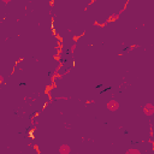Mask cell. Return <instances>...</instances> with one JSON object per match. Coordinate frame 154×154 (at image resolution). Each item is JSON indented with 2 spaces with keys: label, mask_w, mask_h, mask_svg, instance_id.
I'll list each match as a JSON object with an SVG mask.
<instances>
[{
  "label": "cell",
  "mask_w": 154,
  "mask_h": 154,
  "mask_svg": "<svg viewBox=\"0 0 154 154\" xmlns=\"http://www.w3.org/2000/svg\"><path fill=\"white\" fill-rule=\"evenodd\" d=\"M106 107H107L108 111H111V112H116V111L119 108V102L116 101V100H109V101L106 103Z\"/></svg>",
  "instance_id": "6da1fadb"
},
{
  "label": "cell",
  "mask_w": 154,
  "mask_h": 154,
  "mask_svg": "<svg viewBox=\"0 0 154 154\" xmlns=\"http://www.w3.org/2000/svg\"><path fill=\"white\" fill-rule=\"evenodd\" d=\"M143 112L147 114V116H152L154 113V106L152 103H147L144 107H143Z\"/></svg>",
  "instance_id": "7a4b0ae2"
},
{
  "label": "cell",
  "mask_w": 154,
  "mask_h": 154,
  "mask_svg": "<svg viewBox=\"0 0 154 154\" xmlns=\"http://www.w3.org/2000/svg\"><path fill=\"white\" fill-rule=\"evenodd\" d=\"M59 153L60 154H70L71 153V147L69 144H61L59 147Z\"/></svg>",
  "instance_id": "3957f363"
},
{
  "label": "cell",
  "mask_w": 154,
  "mask_h": 154,
  "mask_svg": "<svg viewBox=\"0 0 154 154\" xmlns=\"http://www.w3.org/2000/svg\"><path fill=\"white\" fill-rule=\"evenodd\" d=\"M125 154H141V152L138 149H136V148H131V149H128L125 152Z\"/></svg>",
  "instance_id": "277c9868"
},
{
  "label": "cell",
  "mask_w": 154,
  "mask_h": 154,
  "mask_svg": "<svg viewBox=\"0 0 154 154\" xmlns=\"http://www.w3.org/2000/svg\"><path fill=\"white\" fill-rule=\"evenodd\" d=\"M1 82H2V76L0 75V83H1Z\"/></svg>",
  "instance_id": "5b68a950"
}]
</instances>
